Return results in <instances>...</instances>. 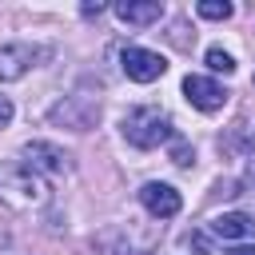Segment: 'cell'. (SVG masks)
Instances as JSON below:
<instances>
[{
	"instance_id": "obj_1",
	"label": "cell",
	"mask_w": 255,
	"mask_h": 255,
	"mask_svg": "<svg viewBox=\"0 0 255 255\" xmlns=\"http://www.w3.org/2000/svg\"><path fill=\"white\" fill-rule=\"evenodd\" d=\"M48 199H52V191H48L44 175H36L24 163H4L0 167V203L4 207H12V211H40Z\"/></svg>"
},
{
	"instance_id": "obj_2",
	"label": "cell",
	"mask_w": 255,
	"mask_h": 255,
	"mask_svg": "<svg viewBox=\"0 0 255 255\" xmlns=\"http://www.w3.org/2000/svg\"><path fill=\"white\" fill-rule=\"evenodd\" d=\"M124 139H128L131 147H139V151H151V147H159V143L175 139L171 116H167V112H159V108H151V104L131 108V112L124 116Z\"/></svg>"
},
{
	"instance_id": "obj_3",
	"label": "cell",
	"mask_w": 255,
	"mask_h": 255,
	"mask_svg": "<svg viewBox=\"0 0 255 255\" xmlns=\"http://www.w3.org/2000/svg\"><path fill=\"white\" fill-rule=\"evenodd\" d=\"M120 64H124L128 80H135V84H151V80H159L167 72V60L159 52H151V48H124Z\"/></svg>"
},
{
	"instance_id": "obj_4",
	"label": "cell",
	"mask_w": 255,
	"mask_h": 255,
	"mask_svg": "<svg viewBox=\"0 0 255 255\" xmlns=\"http://www.w3.org/2000/svg\"><path fill=\"white\" fill-rule=\"evenodd\" d=\"M183 96H187V104L199 108V112H219V108L227 104L223 84H215L211 76H187V80H183Z\"/></svg>"
},
{
	"instance_id": "obj_5",
	"label": "cell",
	"mask_w": 255,
	"mask_h": 255,
	"mask_svg": "<svg viewBox=\"0 0 255 255\" xmlns=\"http://www.w3.org/2000/svg\"><path fill=\"white\" fill-rule=\"evenodd\" d=\"M36 60H44V48H36V44H4L0 48V80H20L28 68H36Z\"/></svg>"
},
{
	"instance_id": "obj_6",
	"label": "cell",
	"mask_w": 255,
	"mask_h": 255,
	"mask_svg": "<svg viewBox=\"0 0 255 255\" xmlns=\"http://www.w3.org/2000/svg\"><path fill=\"white\" fill-rule=\"evenodd\" d=\"M139 203H143L151 215H159V219H171V215H179V207H183L179 191L167 187V183H155V179L139 187Z\"/></svg>"
},
{
	"instance_id": "obj_7",
	"label": "cell",
	"mask_w": 255,
	"mask_h": 255,
	"mask_svg": "<svg viewBox=\"0 0 255 255\" xmlns=\"http://www.w3.org/2000/svg\"><path fill=\"white\" fill-rule=\"evenodd\" d=\"M24 167H32L36 175H40V171H52V175H60V171L68 167V155H64L56 143L32 139V143H24Z\"/></svg>"
},
{
	"instance_id": "obj_8",
	"label": "cell",
	"mask_w": 255,
	"mask_h": 255,
	"mask_svg": "<svg viewBox=\"0 0 255 255\" xmlns=\"http://www.w3.org/2000/svg\"><path fill=\"white\" fill-rule=\"evenodd\" d=\"M116 16H120L124 24L143 28V24H155V20L163 16V4H159V0H124V4H116Z\"/></svg>"
},
{
	"instance_id": "obj_9",
	"label": "cell",
	"mask_w": 255,
	"mask_h": 255,
	"mask_svg": "<svg viewBox=\"0 0 255 255\" xmlns=\"http://www.w3.org/2000/svg\"><path fill=\"white\" fill-rule=\"evenodd\" d=\"M211 231L219 239H251L255 235V219L243 211H223L219 219H211Z\"/></svg>"
},
{
	"instance_id": "obj_10",
	"label": "cell",
	"mask_w": 255,
	"mask_h": 255,
	"mask_svg": "<svg viewBox=\"0 0 255 255\" xmlns=\"http://www.w3.org/2000/svg\"><path fill=\"white\" fill-rule=\"evenodd\" d=\"M195 12H199L203 20H231V12H235V8H231L227 0H203Z\"/></svg>"
},
{
	"instance_id": "obj_11",
	"label": "cell",
	"mask_w": 255,
	"mask_h": 255,
	"mask_svg": "<svg viewBox=\"0 0 255 255\" xmlns=\"http://www.w3.org/2000/svg\"><path fill=\"white\" fill-rule=\"evenodd\" d=\"M207 68L231 76V72H235V60H231V52H223V48H207Z\"/></svg>"
},
{
	"instance_id": "obj_12",
	"label": "cell",
	"mask_w": 255,
	"mask_h": 255,
	"mask_svg": "<svg viewBox=\"0 0 255 255\" xmlns=\"http://www.w3.org/2000/svg\"><path fill=\"white\" fill-rule=\"evenodd\" d=\"M191 159H195V151H191V143H183V139H175V143H171V163H175V167H191Z\"/></svg>"
},
{
	"instance_id": "obj_13",
	"label": "cell",
	"mask_w": 255,
	"mask_h": 255,
	"mask_svg": "<svg viewBox=\"0 0 255 255\" xmlns=\"http://www.w3.org/2000/svg\"><path fill=\"white\" fill-rule=\"evenodd\" d=\"M8 124H12V100L0 96V128H8Z\"/></svg>"
},
{
	"instance_id": "obj_14",
	"label": "cell",
	"mask_w": 255,
	"mask_h": 255,
	"mask_svg": "<svg viewBox=\"0 0 255 255\" xmlns=\"http://www.w3.org/2000/svg\"><path fill=\"white\" fill-rule=\"evenodd\" d=\"M223 255H255V247H247V243H243V247H231V251H223Z\"/></svg>"
}]
</instances>
